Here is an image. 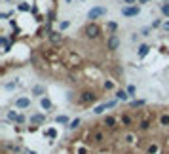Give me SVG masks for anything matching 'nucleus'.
Segmentation results:
<instances>
[{"mask_svg": "<svg viewBox=\"0 0 169 154\" xmlns=\"http://www.w3.org/2000/svg\"><path fill=\"white\" fill-rule=\"evenodd\" d=\"M97 101V92L95 89H82V92L78 93V99H76V103L80 105V107H89V105H93Z\"/></svg>", "mask_w": 169, "mask_h": 154, "instance_id": "nucleus-1", "label": "nucleus"}, {"mask_svg": "<svg viewBox=\"0 0 169 154\" xmlns=\"http://www.w3.org/2000/svg\"><path fill=\"white\" fill-rule=\"evenodd\" d=\"M84 36L88 40H97L101 36V27L99 23H95V21H89V23L84 27Z\"/></svg>", "mask_w": 169, "mask_h": 154, "instance_id": "nucleus-2", "label": "nucleus"}, {"mask_svg": "<svg viewBox=\"0 0 169 154\" xmlns=\"http://www.w3.org/2000/svg\"><path fill=\"white\" fill-rule=\"evenodd\" d=\"M107 139H108V131L107 129H104V128H95L93 131H91L89 141L93 143V145H104V143H107Z\"/></svg>", "mask_w": 169, "mask_h": 154, "instance_id": "nucleus-3", "label": "nucleus"}, {"mask_svg": "<svg viewBox=\"0 0 169 154\" xmlns=\"http://www.w3.org/2000/svg\"><path fill=\"white\" fill-rule=\"evenodd\" d=\"M103 126H104L107 131H116L120 128V116H112V114L104 116L103 118Z\"/></svg>", "mask_w": 169, "mask_h": 154, "instance_id": "nucleus-4", "label": "nucleus"}, {"mask_svg": "<svg viewBox=\"0 0 169 154\" xmlns=\"http://www.w3.org/2000/svg\"><path fill=\"white\" fill-rule=\"evenodd\" d=\"M150 128H152V114H146L137 122V131L139 133H146V131H150Z\"/></svg>", "mask_w": 169, "mask_h": 154, "instance_id": "nucleus-5", "label": "nucleus"}, {"mask_svg": "<svg viewBox=\"0 0 169 154\" xmlns=\"http://www.w3.org/2000/svg\"><path fill=\"white\" fill-rule=\"evenodd\" d=\"M135 116H133L131 112H122L120 114V126L122 128H125V129H129V128H133L135 126Z\"/></svg>", "mask_w": 169, "mask_h": 154, "instance_id": "nucleus-6", "label": "nucleus"}, {"mask_svg": "<svg viewBox=\"0 0 169 154\" xmlns=\"http://www.w3.org/2000/svg\"><path fill=\"white\" fill-rule=\"evenodd\" d=\"M104 15H107V8H104V6H95V8H91L88 12V19L89 21H95V19L104 17Z\"/></svg>", "mask_w": 169, "mask_h": 154, "instance_id": "nucleus-7", "label": "nucleus"}, {"mask_svg": "<svg viewBox=\"0 0 169 154\" xmlns=\"http://www.w3.org/2000/svg\"><path fill=\"white\" fill-rule=\"evenodd\" d=\"M120 44H122V40H120L118 34H108L107 36V50L108 52H116L120 48Z\"/></svg>", "mask_w": 169, "mask_h": 154, "instance_id": "nucleus-8", "label": "nucleus"}, {"mask_svg": "<svg viewBox=\"0 0 169 154\" xmlns=\"http://www.w3.org/2000/svg\"><path fill=\"white\" fill-rule=\"evenodd\" d=\"M139 13H141V6H124V8H122V15L124 17H137L139 15Z\"/></svg>", "mask_w": 169, "mask_h": 154, "instance_id": "nucleus-9", "label": "nucleus"}, {"mask_svg": "<svg viewBox=\"0 0 169 154\" xmlns=\"http://www.w3.org/2000/svg\"><path fill=\"white\" fill-rule=\"evenodd\" d=\"M122 141H124L125 145H137L139 133H135V131H125V133L122 135Z\"/></svg>", "mask_w": 169, "mask_h": 154, "instance_id": "nucleus-10", "label": "nucleus"}, {"mask_svg": "<svg viewBox=\"0 0 169 154\" xmlns=\"http://www.w3.org/2000/svg\"><path fill=\"white\" fill-rule=\"evenodd\" d=\"M13 105H15V109L25 110V109L31 107V97H17V99L13 101Z\"/></svg>", "mask_w": 169, "mask_h": 154, "instance_id": "nucleus-11", "label": "nucleus"}, {"mask_svg": "<svg viewBox=\"0 0 169 154\" xmlns=\"http://www.w3.org/2000/svg\"><path fill=\"white\" fill-rule=\"evenodd\" d=\"M4 149L10 150L12 154H21V152H25V149H23L21 145H17V143H10V141H4Z\"/></svg>", "mask_w": 169, "mask_h": 154, "instance_id": "nucleus-12", "label": "nucleus"}, {"mask_svg": "<svg viewBox=\"0 0 169 154\" xmlns=\"http://www.w3.org/2000/svg\"><path fill=\"white\" fill-rule=\"evenodd\" d=\"M158 126H160L161 129H167L169 128V112H167V110H164V112L158 114Z\"/></svg>", "mask_w": 169, "mask_h": 154, "instance_id": "nucleus-13", "label": "nucleus"}, {"mask_svg": "<svg viewBox=\"0 0 169 154\" xmlns=\"http://www.w3.org/2000/svg\"><path fill=\"white\" fill-rule=\"evenodd\" d=\"M31 95L32 97H46V86H42V84H36V86L31 88Z\"/></svg>", "mask_w": 169, "mask_h": 154, "instance_id": "nucleus-14", "label": "nucleus"}, {"mask_svg": "<svg viewBox=\"0 0 169 154\" xmlns=\"http://www.w3.org/2000/svg\"><path fill=\"white\" fill-rule=\"evenodd\" d=\"M48 38H50V42L53 46H59L63 42V34H61V31H51L50 34H48Z\"/></svg>", "mask_w": 169, "mask_h": 154, "instance_id": "nucleus-15", "label": "nucleus"}, {"mask_svg": "<svg viewBox=\"0 0 169 154\" xmlns=\"http://www.w3.org/2000/svg\"><path fill=\"white\" fill-rule=\"evenodd\" d=\"M29 122H31V126H42L46 122V114H32L31 118H29Z\"/></svg>", "mask_w": 169, "mask_h": 154, "instance_id": "nucleus-16", "label": "nucleus"}, {"mask_svg": "<svg viewBox=\"0 0 169 154\" xmlns=\"http://www.w3.org/2000/svg\"><path fill=\"white\" fill-rule=\"evenodd\" d=\"M114 95H116V99H118V101H122V103H125V101H129V99H131L129 93H128V89H122V88L116 89Z\"/></svg>", "mask_w": 169, "mask_h": 154, "instance_id": "nucleus-17", "label": "nucleus"}, {"mask_svg": "<svg viewBox=\"0 0 169 154\" xmlns=\"http://www.w3.org/2000/svg\"><path fill=\"white\" fill-rule=\"evenodd\" d=\"M150 50H152V48H150L148 44H141V46H139V50H137V57H139V59H144L146 55L150 53Z\"/></svg>", "mask_w": 169, "mask_h": 154, "instance_id": "nucleus-18", "label": "nucleus"}, {"mask_svg": "<svg viewBox=\"0 0 169 154\" xmlns=\"http://www.w3.org/2000/svg\"><path fill=\"white\" fill-rule=\"evenodd\" d=\"M146 154H160V145L156 143V141H152V143H148L146 145V150H144Z\"/></svg>", "mask_w": 169, "mask_h": 154, "instance_id": "nucleus-19", "label": "nucleus"}, {"mask_svg": "<svg viewBox=\"0 0 169 154\" xmlns=\"http://www.w3.org/2000/svg\"><path fill=\"white\" fill-rule=\"evenodd\" d=\"M17 88H19V78H13V80H10V82L4 84V89H6V92H13V89H17Z\"/></svg>", "mask_w": 169, "mask_h": 154, "instance_id": "nucleus-20", "label": "nucleus"}, {"mask_svg": "<svg viewBox=\"0 0 169 154\" xmlns=\"http://www.w3.org/2000/svg\"><path fill=\"white\" fill-rule=\"evenodd\" d=\"M40 107L48 112V110H51V109H53V103L50 101V97H42V99H40Z\"/></svg>", "mask_w": 169, "mask_h": 154, "instance_id": "nucleus-21", "label": "nucleus"}, {"mask_svg": "<svg viewBox=\"0 0 169 154\" xmlns=\"http://www.w3.org/2000/svg\"><path fill=\"white\" fill-rule=\"evenodd\" d=\"M143 107H146L144 99H131L129 101V109H143Z\"/></svg>", "mask_w": 169, "mask_h": 154, "instance_id": "nucleus-22", "label": "nucleus"}, {"mask_svg": "<svg viewBox=\"0 0 169 154\" xmlns=\"http://www.w3.org/2000/svg\"><path fill=\"white\" fill-rule=\"evenodd\" d=\"M80 124H82L80 118H74V120H70V124L67 126V129H68V131H74V129H78V128H80Z\"/></svg>", "mask_w": 169, "mask_h": 154, "instance_id": "nucleus-23", "label": "nucleus"}, {"mask_svg": "<svg viewBox=\"0 0 169 154\" xmlns=\"http://www.w3.org/2000/svg\"><path fill=\"white\" fill-rule=\"evenodd\" d=\"M55 122L61 124V126H68V124H70V120H68L67 114H57V116H55Z\"/></svg>", "mask_w": 169, "mask_h": 154, "instance_id": "nucleus-24", "label": "nucleus"}, {"mask_svg": "<svg viewBox=\"0 0 169 154\" xmlns=\"http://www.w3.org/2000/svg\"><path fill=\"white\" fill-rule=\"evenodd\" d=\"M107 31H108V34H116L118 23H116V21H107Z\"/></svg>", "mask_w": 169, "mask_h": 154, "instance_id": "nucleus-25", "label": "nucleus"}, {"mask_svg": "<svg viewBox=\"0 0 169 154\" xmlns=\"http://www.w3.org/2000/svg\"><path fill=\"white\" fill-rule=\"evenodd\" d=\"M103 89H104V92H116V86H114L112 80H104L103 82Z\"/></svg>", "mask_w": 169, "mask_h": 154, "instance_id": "nucleus-26", "label": "nucleus"}, {"mask_svg": "<svg viewBox=\"0 0 169 154\" xmlns=\"http://www.w3.org/2000/svg\"><path fill=\"white\" fill-rule=\"evenodd\" d=\"M10 40L12 38H8V36H0V44H2V48H4V53L10 52Z\"/></svg>", "mask_w": 169, "mask_h": 154, "instance_id": "nucleus-27", "label": "nucleus"}, {"mask_svg": "<svg viewBox=\"0 0 169 154\" xmlns=\"http://www.w3.org/2000/svg\"><path fill=\"white\" fill-rule=\"evenodd\" d=\"M44 137H48V139H51V141H53V139L57 137V129H55V128L46 129V131H44Z\"/></svg>", "mask_w": 169, "mask_h": 154, "instance_id": "nucleus-28", "label": "nucleus"}, {"mask_svg": "<svg viewBox=\"0 0 169 154\" xmlns=\"http://www.w3.org/2000/svg\"><path fill=\"white\" fill-rule=\"evenodd\" d=\"M17 116H19V112H17V110H8V112H6V118H8L10 122H13V124H15Z\"/></svg>", "mask_w": 169, "mask_h": 154, "instance_id": "nucleus-29", "label": "nucleus"}, {"mask_svg": "<svg viewBox=\"0 0 169 154\" xmlns=\"http://www.w3.org/2000/svg\"><path fill=\"white\" fill-rule=\"evenodd\" d=\"M107 109H108V107H107V103H103V105H97V107L93 109V114H97V116H99V114H103Z\"/></svg>", "mask_w": 169, "mask_h": 154, "instance_id": "nucleus-30", "label": "nucleus"}, {"mask_svg": "<svg viewBox=\"0 0 169 154\" xmlns=\"http://www.w3.org/2000/svg\"><path fill=\"white\" fill-rule=\"evenodd\" d=\"M68 27H70V21H68V19H63V21H59V31H61V32H63V31H67Z\"/></svg>", "mask_w": 169, "mask_h": 154, "instance_id": "nucleus-31", "label": "nucleus"}, {"mask_svg": "<svg viewBox=\"0 0 169 154\" xmlns=\"http://www.w3.org/2000/svg\"><path fill=\"white\" fill-rule=\"evenodd\" d=\"M17 10H19V12H31V6L27 4V2H19V4H17Z\"/></svg>", "mask_w": 169, "mask_h": 154, "instance_id": "nucleus-32", "label": "nucleus"}, {"mask_svg": "<svg viewBox=\"0 0 169 154\" xmlns=\"http://www.w3.org/2000/svg\"><path fill=\"white\" fill-rule=\"evenodd\" d=\"M160 10H161V15L169 19V2H167V4H161V8H160Z\"/></svg>", "mask_w": 169, "mask_h": 154, "instance_id": "nucleus-33", "label": "nucleus"}, {"mask_svg": "<svg viewBox=\"0 0 169 154\" xmlns=\"http://www.w3.org/2000/svg\"><path fill=\"white\" fill-rule=\"evenodd\" d=\"M150 27H152V29H160V27H164V21H161V19H154Z\"/></svg>", "mask_w": 169, "mask_h": 154, "instance_id": "nucleus-34", "label": "nucleus"}, {"mask_svg": "<svg viewBox=\"0 0 169 154\" xmlns=\"http://www.w3.org/2000/svg\"><path fill=\"white\" fill-rule=\"evenodd\" d=\"M25 122H27V116H25V114H19L17 120H15V126H23Z\"/></svg>", "mask_w": 169, "mask_h": 154, "instance_id": "nucleus-35", "label": "nucleus"}, {"mask_svg": "<svg viewBox=\"0 0 169 154\" xmlns=\"http://www.w3.org/2000/svg\"><path fill=\"white\" fill-rule=\"evenodd\" d=\"M125 89H128V93H129V97H135V93H137V88H135V86H128V88H125Z\"/></svg>", "mask_w": 169, "mask_h": 154, "instance_id": "nucleus-36", "label": "nucleus"}, {"mask_svg": "<svg viewBox=\"0 0 169 154\" xmlns=\"http://www.w3.org/2000/svg\"><path fill=\"white\" fill-rule=\"evenodd\" d=\"M150 32H152V27H144V29L141 31V36H150Z\"/></svg>", "mask_w": 169, "mask_h": 154, "instance_id": "nucleus-37", "label": "nucleus"}, {"mask_svg": "<svg viewBox=\"0 0 169 154\" xmlns=\"http://www.w3.org/2000/svg\"><path fill=\"white\" fill-rule=\"evenodd\" d=\"M46 17H48V23H53V21H55V12H51V10H50Z\"/></svg>", "mask_w": 169, "mask_h": 154, "instance_id": "nucleus-38", "label": "nucleus"}, {"mask_svg": "<svg viewBox=\"0 0 169 154\" xmlns=\"http://www.w3.org/2000/svg\"><path fill=\"white\" fill-rule=\"evenodd\" d=\"M88 152H89V149H88V146H80V149L76 150V154H88Z\"/></svg>", "mask_w": 169, "mask_h": 154, "instance_id": "nucleus-39", "label": "nucleus"}, {"mask_svg": "<svg viewBox=\"0 0 169 154\" xmlns=\"http://www.w3.org/2000/svg\"><path fill=\"white\" fill-rule=\"evenodd\" d=\"M122 2H124L125 6H135V4L139 2V0H122Z\"/></svg>", "mask_w": 169, "mask_h": 154, "instance_id": "nucleus-40", "label": "nucleus"}, {"mask_svg": "<svg viewBox=\"0 0 169 154\" xmlns=\"http://www.w3.org/2000/svg\"><path fill=\"white\" fill-rule=\"evenodd\" d=\"M12 13H13V12H2V13H0V19H8Z\"/></svg>", "mask_w": 169, "mask_h": 154, "instance_id": "nucleus-41", "label": "nucleus"}, {"mask_svg": "<svg viewBox=\"0 0 169 154\" xmlns=\"http://www.w3.org/2000/svg\"><path fill=\"white\" fill-rule=\"evenodd\" d=\"M165 32H169V21H164V27H161Z\"/></svg>", "mask_w": 169, "mask_h": 154, "instance_id": "nucleus-42", "label": "nucleus"}, {"mask_svg": "<svg viewBox=\"0 0 169 154\" xmlns=\"http://www.w3.org/2000/svg\"><path fill=\"white\" fill-rule=\"evenodd\" d=\"M10 27H12V29H17V21H13V19H10Z\"/></svg>", "mask_w": 169, "mask_h": 154, "instance_id": "nucleus-43", "label": "nucleus"}, {"mask_svg": "<svg viewBox=\"0 0 169 154\" xmlns=\"http://www.w3.org/2000/svg\"><path fill=\"white\" fill-rule=\"evenodd\" d=\"M139 36H141V32H139V34L135 32V34H133V36H131V42H137V40H139Z\"/></svg>", "mask_w": 169, "mask_h": 154, "instance_id": "nucleus-44", "label": "nucleus"}, {"mask_svg": "<svg viewBox=\"0 0 169 154\" xmlns=\"http://www.w3.org/2000/svg\"><path fill=\"white\" fill-rule=\"evenodd\" d=\"M137 4H141V6H143V4H150V0H139Z\"/></svg>", "mask_w": 169, "mask_h": 154, "instance_id": "nucleus-45", "label": "nucleus"}, {"mask_svg": "<svg viewBox=\"0 0 169 154\" xmlns=\"http://www.w3.org/2000/svg\"><path fill=\"white\" fill-rule=\"evenodd\" d=\"M25 154H38V152H34V150H25Z\"/></svg>", "mask_w": 169, "mask_h": 154, "instance_id": "nucleus-46", "label": "nucleus"}, {"mask_svg": "<svg viewBox=\"0 0 169 154\" xmlns=\"http://www.w3.org/2000/svg\"><path fill=\"white\" fill-rule=\"evenodd\" d=\"M169 2V0H161V4H167Z\"/></svg>", "mask_w": 169, "mask_h": 154, "instance_id": "nucleus-47", "label": "nucleus"}, {"mask_svg": "<svg viewBox=\"0 0 169 154\" xmlns=\"http://www.w3.org/2000/svg\"><path fill=\"white\" fill-rule=\"evenodd\" d=\"M65 2H67V4H70V2H72V0H65Z\"/></svg>", "mask_w": 169, "mask_h": 154, "instance_id": "nucleus-48", "label": "nucleus"}, {"mask_svg": "<svg viewBox=\"0 0 169 154\" xmlns=\"http://www.w3.org/2000/svg\"><path fill=\"white\" fill-rule=\"evenodd\" d=\"M167 146H169V141H167Z\"/></svg>", "mask_w": 169, "mask_h": 154, "instance_id": "nucleus-49", "label": "nucleus"}, {"mask_svg": "<svg viewBox=\"0 0 169 154\" xmlns=\"http://www.w3.org/2000/svg\"><path fill=\"white\" fill-rule=\"evenodd\" d=\"M82 2H84V0H82Z\"/></svg>", "mask_w": 169, "mask_h": 154, "instance_id": "nucleus-50", "label": "nucleus"}, {"mask_svg": "<svg viewBox=\"0 0 169 154\" xmlns=\"http://www.w3.org/2000/svg\"><path fill=\"white\" fill-rule=\"evenodd\" d=\"M4 154H6V152H4Z\"/></svg>", "mask_w": 169, "mask_h": 154, "instance_id": "nucleus-51", "label": "nucleus"}]
</instances>
